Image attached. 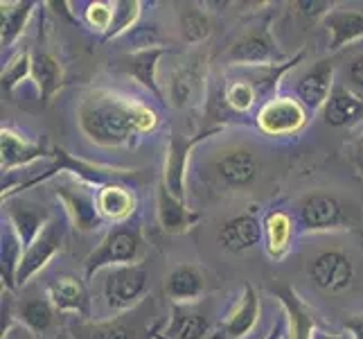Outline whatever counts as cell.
Returning a JSON list of instances; mask_svg holds the SVG:
<instances>
[{
    "label": "cell",
    "instance_id": "cell-1",
    "mask_svg": "<svg viewBox=\"0 0 363 339\" xmlns=\"http://www.w3.org/2000/svg\"><path fill=\"white\" fill-rule=\"evenodd\" d=\"M79 127L95 145L120 147L131 143L138 134H147L156 127V113L135 102L108 91H97L79 104Z\"/></svg>",
    "mask_w": 363,
    "mask_h": 339
},
{
    "label": "cell",
    "instance_id": "cell-2",
    "mask_svg": "<svg viewBox=\"0 0 363 339\" xmlns=\"http://www.w3.org/2000/svg\"><path fill=\"white\" fill-rule=\"evenodd\" d=\"M143 256V231L138 220H129L118 224L116 229H111L102 244H99L93 254L84 260V276L86 281L95 279L97 271L106 267H122V265H138V260Z\"/></svg>",
    "mask_w": 363,
    "mask_h": 339
},
{
    "label": "cell",
    "instance_id": "cell-3",
    "mask_svg": "<svg viewBox=\"0 0 363 339\" xmlns=\"http://www.w3.org/2000/svg\"><path fill=\"white\" fill-rule=\"evenodd\" d=\"M226 59L233 66H246V68H269V66H280L284 61H289L273 39L269 18L246 30L240 39L228 48Z\"/></svg>",
    "mask_w": 363,
    "mask_h": 339
},
{
    "label": "cell",
    "instance_id": "cell-4",
    "mask_svg": "<svg viewBox=\"0 0 363 339\" xmlns=\"http://www.w3.org/2000/svg\"><path fill=\"white\" fill-rule=\"evenodd\" d=\"M55 193L77 231L93 233L104 226V215L99 212L97 204V190H93L91 183L77 177H68L55 183Z\"/></svg>",
    "mask_w": 363,
    "mask_h": 339
},
{
    "label": "cell",
    "instance_id": "cell-5",
    "mask_svg": "<svg viewBox=\"0 0 363 339\" xmlns=\"http://www.w3.org/2000/svg\"><path fill=\"white\" fill-rule=\"evenodd\" d=\"M149 274L143 265H122L113 267L104 281V298L108 310L127 312L143 301L147 292Z\"/></svg>",
    "mask_w": 363,
    "mask_h": 339
},
{
    "label": "cell",
    "instance_id": "cell-6",
    "mask_svg": "<svg viewBox=\"0 0 363 339\" xmlns=\"http://www.w3.org/2000/svg\"><path fill=\"white\" fill-rule=\"evenodd\" d=\"M64 242H66V226L59 222V217H52L43 229V233L34 240V244L25 249L16 271V287L28 285L32 276L39 274L64 249Z\"/></svg>",
    "mask_w": 363,
    "mask_h": 339
},
{
    "label": "cell",
    "instance_id": "cell-7",
    "mask_svg": "<svg viewBox=\"0 0 363 339\" xmlns=\"http://www.w3.org/2000/svg\"><path fill=\"white\" fill-rule=\"evenodd\" d=\"M221 131V127H210L201 134H196L192 138L187 136H179L174 134L172 141H169V147H167V156H165V172H162V185L167 188V190L185 202V177H187V163H190V152L192 149L203 141V138L212 136Z\"/></svg>",
    "mask_w": 363,
    "mask_h": 339
},
{
    "label": "cell",
    "instance_id": "cell-8",
    "mask_svg": "<svg viewBox=\"0 0 363 339\" xmlns=\"http://www.w3.org/2000/svg\"><path fill=\"white\" fill-rule=\"evenodd\" d=\"M307 122L305 107L294 97H271L257 113V127L269 136H291Z\"/></svg>",
    "mask_w": 363,
    "mask_h": 339
},
{
    "label": "cell",
    "instance_id": "cell-9",
    "mask_svg": "<svg viewBox=\"0 0 363 339\" xmlns=\"http://www.w3.org/2000/svg\"><path fill=\"white\" fill-rule=\"evenodd\" d=\"M309 276L325 292H343L354 281V265L343 251H323L311 260Z\"/></svg>",
    "mask_w": 363,
    "mask_h": 339
},
{
    "label": "cell",
    "instance_id": "cell-10",
    "mask_svg": "<svg viewBox=\"0 0 363 339\" xmlns=\"http://www.w3.org/2000/svg\"><path fill=\"white\" fill-rule=\"evenodd\" d=\"M52 149L48 143V138L41 141H28V138L18 136L16 131H11L9 127H3L0 131V168L5 174H9L14 168L21 166H32L34 161L39 158H50L52 156Z\"/></svg>",
    "mask_w": 363,
    "mask_h": 339
},
{
    "label": "cell",
    "instance_id": "cell-11",
    "mask_svg": "<svg viewBox=\"0 0 363 339\" xmlns=\"http://www.w3.org/2000/svg\"><path fill=\"white\" fill-rule=\"evenodd\" d=\"M300 222L307 231H330L343 229L347 224V215L343 204L334 195L314 193L307 195L300 204Z\"/></svg>",
    "mask_w": 363,
    "mask_h": 339
},
{
    "label": "cell",
    "instance_id": "cell-12",
    "mask_svg": "<svg viewBox=\"0 0 363 339\" xmlns=\"http://www.w3.org/2000/svg\"><path fill=\"white\" fill-rule=\"evenodd\" d=\"M332 91H334V61L332 59L316 61V64L298 80V86H296L298 102L307 111L325 109Z\"/></svg>",
    "mask_w": 363,
    "mask_h": 339
},
{
    "label": "cell",
    "instance_id": "cell-13",
    "mask_svg": "<svg viewBox=\"0 0 363 339\" xmlns=\"http://www.w3.org/2000/svg\"><path fill=\"white\" fill-rule=\"evenodd\" d=\"M48 298L59 312H72L79 315L84 321H91L93 317V306H91V294L86 290L84 281L77 276H57L55 281L48 285Z\"/></svg>",
    "mask_w": 363,
    "mask_h": 339
},
{
    "label": "cell",
    "instance_id": "cell-14",
    "mask_svg": "<svg viewBox=\"0 0 363 339\" xmlns=\"http://www.w3.org/2000/svg\"><path fill=\"white\" fill-rule=\"evenodd\" d=\"M167 53L165 45H154V48H145V50H135L131 55H124L118 64V68L133 77L135 82H140L145 89L152 93L156 99L165 102V93H162L160 84H158V59Z\"/></svg>",
    "mask_w": 363,
    "mask_h": 339
},
{
    "label": "cell",
    "instance_id": "cell-15",
    "mask_svg": "<svg viewBox=\"0 0 363 339\" xmlns=\"http://www.w3.org/2000/svg\"><path fill=\"white\" fill-rule=\"evenodd\" d=\"M273 294L280 298V303L284 306L286 312V328H289V339H311L314 330L318 328L316 312L311 310L303 298L298 296V292L289 285H275Z\"/></svg>",
    "mask_w": 363,
    "mask_h": 339
},
{
    "label": "cell",
    "instance_id": "cell-16",
    "mask_svg": "<svg viewBox=\"0 0 363 339\" xmlns=\"http://www.w3.org/2000/svg\"><path fill=\"white\" fill-rule=\"evenodd\" d=\"M156 208H158V222L162 226V231L169 235H183L201 222V212L187 208V204L174 197L162 183H158Z\"/></svg>",
    "mask_w": 363,
    "mask_h": 339
},
{
    "label": "cell",
    "instance_id": "cell-17",
    "mask_svg": "<svg viewBox=\"0 0 363 339\" xmlns=\"http://www.w3.org/2000/svg\"><path fill=\"white\" fill-rule=\"evenodd\" d=\"M7 202H9L7 222L21 237L23 247L28 249L30 244H34L36 237L43 233V229L50 224L52 215H50L48 208L34 202H14V199H7Z\"/></svg>",
    "mask_w": 363,
    "mask_h": 339
},
{
    "label": "cell",
    "instance_id": "cell-18",
    "mask_svg": "<svg viewBox=\"0 0 363 339\" xmlns=\"http://www.w3.org/2000/svg\"><path fill=\"white\" fill-rule=\"evenodd\" d=\"M257 319H259V294L253 285L246 283L240 306L210 335V339H244L257 325Z\"/></svg>",
    "mask_w": 363,
    "mask_h": 339
},
{
    "label": "cell",
    "instance_id": "cell-19",
    "mask_svg": "<svg viewBox=\"0 0 363 339\" xmlns=\"http://www.w3.org/2000/svg\"><path fill=\"white\" fill-rule=\"evenodd\" d=\"M264 235V224H262L253 212L233 217L221 226L219 231V244L228 254H244V251L255 249Z\"/></svg>",
    "mask_w": 363,
    "mask_h": 339
},
{
    "label": "cell",
    "instance_id": "cell-20",
    "mask_svg": "<svg viewBox=\"0 0 363 339\" xmlns=\"http://www.w3.org/2000/svg\"><path fill=\"white\" fill-rule=\"evenodd\" d=\"M154 335L156 325L154 328H145L138 319L131 321L127 317H118L113 321L102 323L84 321L74 328V339H154Z\"/></svg>",
    "mask_w": 363,
    "mask_h": 339
},
{
    "label": "cell",
    "instance_id": "cell-21",
    "mask_svg": "<svg viewBox=\"0 0 363 339\" xmlns=\"http://www.w3.org/2000/svg\"><path fill=\"white\" fill-rule=\"evenodd\" d=\"M215 170L219 174V179H223L228 185L242 188L255 181L259 166L253 152H248L244 147H237V149H228V152H221L217 156Z\"/></svg>",
    "mask_w": 363,
    "mask_h": 339
},
{
    "label": "cell",
    "instance_id": "cell-22",
    "mask_svg": "<svg viewBox=\"0 0 363 339\" xmlns=\"http://www.w3.org/2000/svg\"><path fill=\"white\" fill-rule=\"evenodd\" d=\"M323 25L330 32V53L363 39V14L357 9H334L325 16Z\"/></svg>",
    "mask_w": 363,
    "mask_h": 339
},
{
    "label": "cell",
    "instance_id": "cell-23",
    "mask_svg": "<svg viewBox=\"0 0 363 339\" xmlns=\"http://www.w3.org/2000/svg\"><path fill=\"white\" fill-rule=\"evenodd\" d=\"M363 118V99L347 91L345 86H336L328 104L323 109V120L330 127H347Z\"/></svg>",
    "mask_w": 363,
    "mask_h": 339
},
{
    "label": "cell",
    "instance_id": "cell-24",
    "mask_svg": "<svg viewBox=\"0 0 363 339\" xmlns=\"http://www.w3.org/2000/svg\"><path fill=\"white\" fill-rule=\"evenodd\" d=\"M201 86H203V75L199 70L196 61H192V64H185L169 75L167 97L177 109L192 107L196 102V97L201 95Z\"/></svg>",
    "mask_w": 363,
    "mask_h": 339
},
{
    "label": "cell",
    "instance_id": "cell-25",
    "mask_svg": "<svg viewBox=\"0 0 363 339\" xmlns=\"http://www.w3.org/2000/svg\"><path fill=\"white\" fill-rule=\"evenodd\" d=\"M208 335V319L199 312H192L183 306H174L169 323L158 330L154 339H206Z\"/></svg>",
    "mask_w": 363,
    "mask_h": 339
},
{
    "label": "cell",
    "instance_id": "cell-26",
    "mask_svg": "<svg viewBox=\"0 0 363 339\" xmlns=\"http://www.w3.org/2000/svg\"><path fill=\"white\" fill-rule=\"evenodd\" d=\"M97 204L104 220L129 222L135 217V195L122 183H108L97 190Z\"/></svg>",
    "mask_w": 363,
    "mask_h": 339
},
{
    "label": "cell",
    "instance_id": "cell-27",
    "mask_svg": "<svg viewBox=\"0 0 363 339\" xmlns=\"http://www.w3.org/2000/svg\"><path fill=\"white\" fill-rule=\"evenodd\" d=\"M32 77L41 91L43 104H50L64 86V66L59 64L57 57L41 50V53L32 55Z\"/></svg>",
    "mask_w": 363,
    "mask_h": 339
},
{
    "label": "cell",
    "instance_id": "cell-28",
    "mask_svg": "<svg viewBox=\"0 0 363 339\" xmlns=\"http://www.w3.org/2000/svg\"><path fill=\"white\" fill-rule=\"evenodd\" d=\"M203 292V276L192 265H181L165 281V294L174 306L196 301Z\"/></svg>",
    "mask_w": 363,
    "mask_h": 339
},
{
    "label": "cell",
    "instance_id": "cell-29",
    "mask_svg": "<svg viewBox=\"0 0 363 339\" xmlns=\"http://www.w3.org/2000/svg\"><path fill=\"white\" fill-rule=\"evenodd\" d=\"M25 254V247L11 224H3V233H0V276H3L5 290H16V271L21 265V258Z\"/></svg>",
    "mask_w": 363,
    "mask_h": 339
},
{
    "label": "cell",
    "instance_id": "cell-30",
    "mask_svg": "<svg viewBox=\"0 0 363 339\" xmlns=\"http://www.w3.org/2000/svg\"><path fill=\"white\" fill-rule=\"evenodd\" d=\"M291 235H294V220L289 212L284 210H273L264 220V237H267V251L269 256L280 260L291 247Z\"/></svg>",
    "mask_w": 363,
    "mask_h": 339
},
{
    "label": "cell",
    "instance_id": "cell-31",
    "mask_svg": "<svg viewBox=\"0 0 363 339\" xmlns=\"http://www.w3.org/2000/svg\"><path fill=\"white\" fill-rule=\"evenodd\" d=\"M0 7H3V36H0V39H3V48H9L23 34L36 3H21V0H14V3H3Z\"/></svg>",
    "mask_w": 363,
    "mask_h": 339
},
{
    "label": "cell",
    "instance_id": "cell-32",
    "mask_svg": "<svg viewBox=\"0 0 363 339\" xmlns=\"http://www.w3.org/2000/svg\"><path fill=\"white\" fill-rule=\"evenodd\" d=\"M221 99L226 102V107L230 111L240 113V116H246L257 102V91L246 77H240V80H233L221 86Z\"/></svg>",
    "mask_w": 363,
    "mask_h": 339
},
{
    "label": "cell",
    "instance_id": "cell-33",
    "mask_svg": "<svg viewBox=\"0 0 363 339\" xmlns=\"http://www.w3.org/2000/svg\"><path fill=\"white\" fill-rule=\"evenodd\" d=\"M21 319L34 335H45L55 323V306L50 298H32L21 306Z\"/></svg>",
    "mask_w": 363,
    "mask_h": 339
},
{
    "label": "cell",
    "instance_id": "cell-34",
    "mask_svg": "<svg viewBox=\"0 0 363 339\" xmlns=\"http://www.w3.org/2000/svg\"><path fill=\"white\" fill-rule=\"evenodd\" d=\"M181 30H183V36L190 43L206 41L210 36V32H212V21L208 16V11L199 9L194 5L185 7L181 11Z\"/></svg>",
    "mask_w": 363,
    "mask_h": 339
},
{
    "label": "cell",
    "instance_id": "cell-35",
    "mask_svg": "<svg viewBox=\"0 0 363 339\" xmlns=\"http://www.w3.org/2000/svg\"><path fill=\"white\" fill-rule=\"evenodd\" d=\"M113 7H116V16H113V25H111V30L104 34V41H108V39H113V36H120V34H124V32H129L133 25H135V21H138V16H140V3L138 0H120V3H113Z\"/></svg>",
    "mask_w": 363,
    "mask_h": 339
},
{
    "label": "cell",
    "instance_id": "cell-36",
    "mask_svg": "<svg viewBox=\"0 0 363 339\" xmlns=\"http://www.w3.org/2000/svg\"><path fill=\"white\" fill-rule=\"evenodd\" d=\"M25 77H32V53L30 50H21V53L3 68V89L14 91V86H18Z\"/></svg>",
    "mask_w": 363,
    "mask_h": 339
},
{
    "label": "cell",
    "instance_id": "cell-37",
    "mask_svg": "<svg viewBox=\"0 0 363 339\" xmlns=\"http://www.w3.org/2000/svg\"><path fill=\"white\" fill-rule=\"evenodd\" d=\"M113 16H116L113 3H89V7H86V21H89L95 30L104 34L111 30V25H113Z\"/></svg>",
    "mask_w": 363,
    "mask_h": 339
},
{
    "label": "cell",
    "instance_id": "cell-38",
    "mask_svg": "<svg viewBox=\"0 0 363 339\" xmlns=\"http://www.w3.org/2000/svg\"><path fill=\"white\" fill-rule=\"evenodd\" d=\"M296 7L298 14L309 21H325V16L334 11V3H328V0H303V3H296Z\"/></svg>",
    "mask_w": 363,
    "mask_h": 339
},
{
    "label": "cell",
    "instance_id": "cell-39",
    "mask_svg": "<svg viewBox=\"0 0 363 339\" xmlns=\"http://www.w3.org/2000/svg\"><path fill=\"white\" fill-rule=\"evenodd\" d=\"M3 339H39L23 321H16L7 333H3Z\"/></svg>",
    "mask_w": 363,
    "mask_h": 339
},
{
    "label": "cell",
    "instance_id": "cell-40",
    "mask_svg": "<svg viewBox=\"0 0 363 339\" xmlns=\"http://www.w3.org/2000/svg\"><path fill=\"white\" fill-rule=\"evenodd\" d=\"M350 80H352V84H357L359 89H363V55L354 57L352 64H350Z\"/></svg>",
    "mask_w": 363,
    "mask_h": 339
},
{
    "label": "cell",
    "instance_id": "cell-41",
    "mask_svg": "<svg viewBox=\"0 0 363 339\" xmlns=\"http://www.w3.org/2000/svg\"><path fill=\"white\" fill-rule=\"evenodd\" d=\"M345 325V330L347 333H352L354 339H363V315H354V317H347L343 321Z\"/></svg>",
    "mask_w": 363,
    "mask_h": 339
},
{
    "label": "cell",
    "instance_id": "cell-42",
    "mask_svg": "<svg viewBox=\"0 0 363 339\" xmlns=\"http://www.w3.org/2000/svg\"><path fill=\"white\" fill-rule=\"evenodd\" d=\"M289 335V328H286V317H280L275 321V328L267 335V339H286Z\"/></svg>",
    "mask_w": 363,
    "mask_h": 339
},
{
    "label": "cell",
    "instance_id": "cell-43",
    "mask_svg": "<svg viewBox=\"0 0 363 339\" xmlns=\"http://www.w3.org/2000/svg\"><path fill=\"white\" fill-rule=\"evenodd\" d=\"M311 339H354V337H352V333L339 335V333H328V330H323V328H316L314 337H311Z\"/></svg>",
    "mask_w": 363,
    "mask_h": 339
},
{
    "label": "cell",
    "instance_id": "cell-44",
    "mask_svg": "<svg viewBox=\"0 0 363 339\" xmlns=\"http://www.w3.org/2000/svg\"><path fill=\"white\" fill-rule=\"evenodd\" d=\"M55 339H74V335L68 330V328H61L59 333H57V337Z\"/></svg>",
    "mask_w": 363,
    "mask_h": 339
},
{
    "label": "cell",
    "instance_id": "cell-45",
    "mask_svg": "<svg viewBox=\"0 0 363 339\" xmlns=\"http://www.w3.org/2000/svg\"><path fill=\"white\" fill-rule=\"evenodd\" d=\"M286 339H289V337H286Z\"/></svg>",
    "mask_w": 363,
    "mask_h": 339
},
{
    "label": "cell",
    "instance_id": "cell-46",
    "mask_svg": "<svg viewBox=\"0 0 363 339\" xmlns=\"http://www.w3.org/2000/svg\"><path fill=\"white\" fill-rule=\"evenodd\" d=\"M41 339H43V337H41Z\"/></svg>",
    "mask_w": 363,
    "mask_h": 339
}]
</instances>
